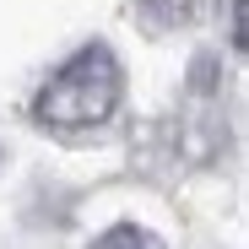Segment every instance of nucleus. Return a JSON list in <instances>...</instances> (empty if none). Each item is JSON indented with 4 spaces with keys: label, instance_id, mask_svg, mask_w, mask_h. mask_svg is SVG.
Wrapping results in <instances>:
<instances>
[{
    "label": "nucleus",
    "instance_id": "obj_1",
    "mask_svg": "<svg viewBox=\"0 0 249 249\" xmlns=\"http://www.w3.org/2000/svg\"><path fill=\"white\" fill-rule=\"evenodd\" d=\"M119 98H124V71H119L114 49L108 44H81L44 81V92L33 98V119L44 130H60V136H87V130L114 119Z\"/></svg>",
    "mask_w": 249,
    "mask_h": 249
},
{
    "label": "nucleus",
    "instance_id": "obj_3",
    "mask_svg": "<svg viewBox=\"0 0 249 249\" xmlns=\"http://www.w3.org/2000/svg\"><path fill=\"white\" fill-rule=\"evenodd\" d=\"M141 11L157 22V27H179L195 17V0H141Z\"/></svg>",
    "mask_w": 249,
    "mask_h": 249
},
{
    "label": "nucleus",
    "instance_id": "obj_2",
    "mask_svg": "<svg viewBox=\"0 0 249 249\" xmlns=\"http://www.w3.org/2000/svg\"><path fill=\"white\" fill-rule=\"evenodd\" d=\"M92 249H162V238L152 228H141V222H114V228H103L92 238Z\"/></svg>",
    "mask_w": 249,
    "mask_h": 249
},
{
    "label": "nucleus",
    "instance_id": "obj_4",
    "mask_svg": "<svg viewBox=\"0 0 249 249\" xmlns=\"http://www.w3.org/2000/svg\"><path fill=\"white\" fill-rule=\"evenodd\" d=\"M233 44L244 49V0H233Z\"/></svg>",
    "mask_w": 249,
    "mask_h": 249
}]
</instances>
